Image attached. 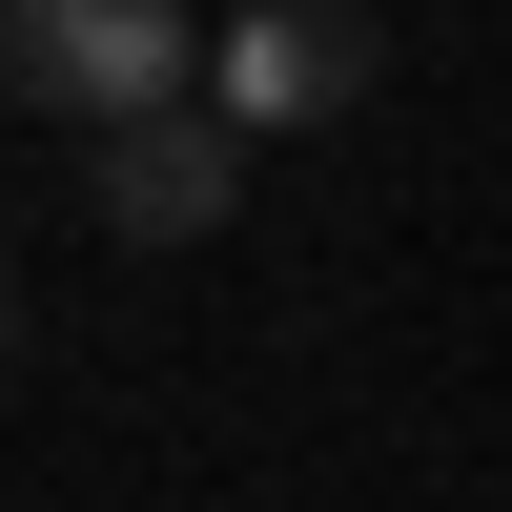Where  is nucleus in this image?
I'll list each match as a JSON object with an SVG mask.
<instances>
[{
	"instance_id": "nucleus-3",
	"label": "nucleus",
	"mask_w": 512,
	"mask_h": 512,
	"mask_svg": "<svg viewBox=\"0 0 512 512\" xmlns=\"http://www.w3.org/2000/svg\"><path fill=\"white\" fill-rule=\"evenodd\" d=\"M246 164L267 144H246L226 103H185V123H144V144H82V205H103V246H205L246 205Z\"/></svg>"
},
{
	"instance_id": "nucleus-2",
	"label": "nucleus",
	"mask_w": 512,
	"mask_h": 512,
	"mask_svg": "<svg viewBox=\"0 0 512 512\" xmlns=\"http://www.w3.org/2000/svg\"><path fill=\"white\" fill-rule=\"evenodd\" d=\"M369 82H390V21H369V0H246L226 62H205V103H226L246 144H287V123H349Z\"/></svg>"
},
{
	"instance_id": "nucleus-1",
	"label": "nucleus",
	"mask_w": 512,
	"mask_h": 512,
	"mask_svg": "<svg viewBox=\"0 0 512 512\" xmlns=\"http://www.w3.org/2000/svg\"><path fill=\"white\" fill-rule=\"evenodd\" d=\"M205 62H226V21H185V0H21V21H0V82H21L41 123H82V144L185 123Z\"/></svg>"
}]
</instances>
